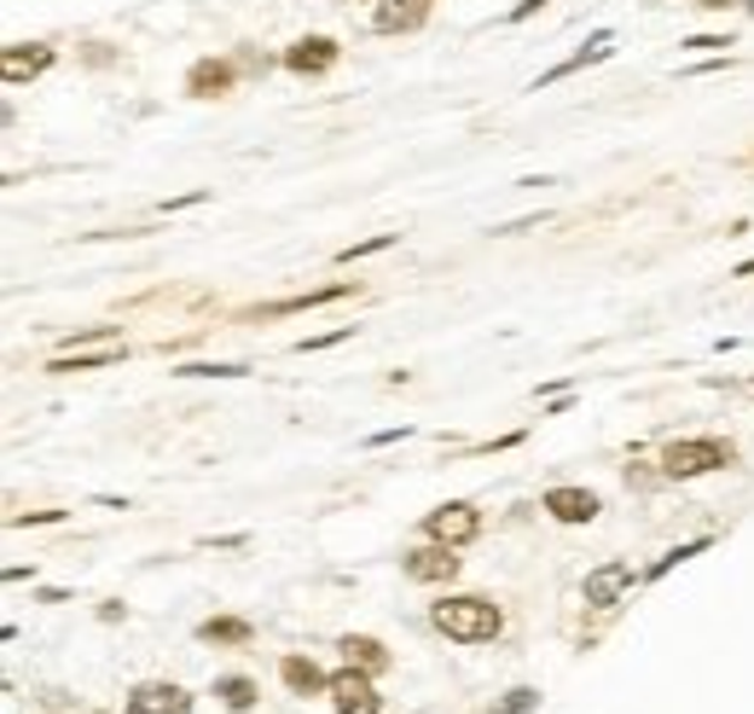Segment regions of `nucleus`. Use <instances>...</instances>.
<instances>
[{"label":"nucleus","instance_id":"f257e3e1","mask_svg":"<svg viewBox=\"0 0 754 714\" xmlns=\"http://www.w3.org/2000/svg\"><path fill=\"white\" fill-rule=\"evenodd\" d=\"M430 622L448 633V640H459V645H487V640H500V627H505L500 604H493V599H476V593L441 599V604L430 610Z\"/></svg>","mask_w":754,"mask_h":714},{"label":"nucleus","instance_id":"f03ea898","mask_svg":"<svg viewBox=\"0 0 754 714\" xmlns=\"http://www.w3.org/2000/svg\"><path fill=\"white\" fill-rule=\"evenodd\" d=\"M737 459L732 442H720V436H691V442H667L662 447V471L667 476H708V471H725Z\"/></svg>","mask_w":754,"mask_h":714},{"label":"nucleus","instance_id":"7ed1b4c3","mask_svg":"<svg viewBox=\"0 0 754 714\" xmlns=\"http://www.w3.org/2000/svg\"><path fill=\"white\" fill-rule=\"evenodd\" d=\"M424 534L441 546H464V541H476L482 534V512L471 500H448V505H435V512L424 517Z\"/></svg>","mask_w":754,"mask_h":714},{"label":"nucleus","instance_id":"20e7f679","mask_svg":"<svg viewBox=\"0 0 754 714\" xmlns=\"http://www.w3.org/2000/svg\"><path fill=\"white\" fill-rule=\"evenodd\" d=\"M336 714H383V697H378V685L366 668H343V674H331V692Z\"/></svg>","mask_w":754,"mask_h":714},{"label":"nucleus","instance_id":"39448f33","mask_svg":"<svg viewBox=\"0 0 754 714\" xmlns=\"http://www.w3.org/2000/svg\"><path fill=\"white\" fill-rule=\"evenodd\" d=\"M128 714H192V692L174 680H145L128 692Z\"/></svg>","mask_w":754,"mask_h":714},{"label":"nucleus","instance_id":"423d86ee","mask_svg":"<svg viewBox=\"0 0 754 714\" xmlns=\"http://www.w3.org/2000/svg\"><path fill=\"white\" fill-rule=\"evenodd\" d=\"M633 586V564L627 557H610V564H597V570H586V604L592 610H610V604H621V593Z\"/></svg>","mask_w":754,"mask_h":714},{"label":"nucleus","instance_id":"0eeeda50","mask_svg":"<svg viewBox=\"0 0 754 714\" xmlns=\"http://www.w3.org/2000/svg\"><path fill=\"white\" fill-rule=\"evenodd\" d=\"M459 546H441V541H430V546H412L401 564H406V575L412 581H453L459 575V557H453Z\"/></svg>","mask_w":754,"mask_h":714},{"label":"nucleus","instance_id":"6e6552de","mask_svg":"<svg viewBox=\"0 0 754 714\" xmlns=\"http://www.w3.org/2000/svg\"><path fill=\"white\" fill-rule=\"evenodd\" d=\"M424 18H430V0H378V7H372V30L401 36V30H419Z\"/></svg>","mask_w":754,"mask_h":714},{"label":"nucleus","instance_id":"1a4fd4ad","mask_svg":"<svg viewBox=\"0 0 754 714\" xmlns=\"http://www.w3.org/2000/svg\"><path fill=\"white\" fill-rule=\"evenodd\" d=\"M540 505H545V512H552L557 523H592L597 512H604L592 489H552V494H545Z\"/></svg>","mask_w":754,"mask_h":714},{"label":"nucleus","instance_id":"9d476101","mask_svg":"<svg viewBox=\"0 0 754 714\" xmlns=\"http://www.w3.org/2000/svg\"><path fill=\"white\" fill-rule=\"evenodd\" d=\"M279 680H284V692H291V697H320V692H331V680L314 668V656H284V662H279Z\"/></svg>","mask_w":754,"mask_h":714},{"label":"nucleus","instance_id":"9b49d317","mask_svg":"<svg viewBox=\"0 0 754 714\" xmlns=\"http://www.w3.org/2000/svg\"><path fill=\"white\" fill-rule=\"evenodd\" d=\"M284 64H291L296 76H325V70L336 64V41H325V36H308V41H296L291 53H284Z\"/></svg>","mask_w":754,"mask_h":714},{"label":"nucleus","instance_id":"f8f14e48","mask_svg":"<svg viewBox=\"0 0 754 714\" xmlns=\"http://www.w3.org/2000/svg\"><path fill=\"white\" fill-rule=\"evenodd\" d=\"M349 291H354V279H336V285L302 291V296H279V302H268L262 314H302V309H320V302H336V296H349Z\"/></svg>","mask_w":754,"mask_h":714},{"label":"nucleus","instance_id":"ddd939ff","mask_svg":"<svg viewBox=\"0 0 754 714\" xmlns=\"http://www.w3.org/2000/svg\"><path fill=\"white\" fill-rule=\"evenodd\" d=\"M336 651H343L349 668H366V674H383V668H389V651H383L378 640H366V633H349Z\"/></svg>","mask_w":754,"mask_h":714},{"label":"nucleus","instance_id":"4468645a","mask_svg":"<svg viewBox=\"0 0 754 714\" xmlns=\"http://www.w3.org/2000/svg\"><path fill=\"white\" fill-rule=\"evenodd\" d=\"M47 64H53V47H7V59H0V70H7V82H30V76H41Z\"/></svg>","mask_w":754,"mask_h":714},{"label":"nucleus","instance_id":"2eb2a0df","mask_svg":"<svg viewBox=\"0 0 754 714\" xmlns=\"http://www.w3.org/2000/svg\"><path fill=\"white\" fill-rule=\"evenodd\" d=\"M250 622L244 616H210V622H198V640L203 645H250Z\"/></svg>","mask_w":754,"mask_h":714},{"label":"nucleus","instance_id":"dca6fc26","mask_svg":"<svg viewBox=\"0 0 754 714\" xmlns=\"http://www.w3.org/2000/svg\"><path fill=\"white\" fill-rule=\"evenodd\" d=\"M187 88H192L198 99H215V93H227V88H232V64H215V59H203V64H192V76H187Z\"/></svg>","mask_w":754,"mask_h":714},{"label":"nucleus","instance_id":"f3484780","mask_svg":"<svg viewBox=\"0 0 754 714\" xmlns=\"http://www.w3.org/2000/svg\"><path fill=\"white\" fill-rule=\"evenodd\" d=\"M215 697L232 708V714H244V708H255V680H244V674H227V680H215Z\"/></svg>","mask_w":754,"mask_h":714},{"label":"nucleus","instance_id":"a211bd4d","mask_svg":"<svg viewBox=\"0 0 754 714\" xmlns=\"http://www.w3.org/2000/svg\"><path fill=\"white\" fill-rule=\"evenodd\" d=\"M696 552H708V534H702V541H685V546H673L667 557H656V564H650V581H662L673 564H685V557H696Z\"/></svg>","mask_w":754,"mask_h":714},{"label":"nucleus","instance_id":"6ab92c4d","mask_svg":"<svg viewBox=\"0 0 754 714\" xmlns=\"http://www.w3.org/2000/svg\"><path fill=\"white\" fill-rule=\"evenodd\" d=\"M395 244V233H378V239H366V244H349L343 250V262H360V257H378V250H389Z\"/></svg>","mask_w":754,"mask_h":714},{"label":"nucleus","instance_id":"aec40b11","mask_svg":"<svg viewBox=\"0 0 754 714\" xmlns=\"http://www.w3.org/2000/svg\"><path fill=\"white\" fill-rule=\"evenodd\" d=\"M540 703V692H529V685H516V692L500 703V708H493V714H523V708H534Z\"/></svg>","mask_w":754,"mask_h":714},{"label":"nucleus","instance_id":"412c9836","mask_svg":"<svg viewBox=\"0 0 754 714\" xmlns=\"http://www.w3.org/2000/svg\"><path fill=\"white\" fill-rule=\"evenodd\" d=\"M180 378H244V366H180Z\"/></svg>","mask_w":754,"mask_h":714},{"label":"nucleus","instance_id":"4be33fe9","mask_svg":"<svg viewBox=\"0 0 754 714\" xmlns=\"http://www.w3.org/2000/svg\"><path fill=\"white\" fill-rule=\"evenodd\" d=\"M685 47L691 53H720V47H732V36H691Z\"/></svg>","mask_w":754,"mask_h":714},{"label":"nucleus","instance_id":"5701e85b","mask_svg":"<svg viewBox=\"0 0 754 714\" xmlns=\"http://www.w3.org/2000/svg\"><path fill=\"white\" fill-rule=\"evenodd\" d=\"M343 338H349V325H343V331H325V338H302L296 349L308 354V349H331V343H343Z\"/></svg>","mask_w":754,"mask_h":714},{"label":"nucleus","instance_id":"b1692460","mask_svg":"<svg viewBox=\"0 0 754 714\" xmlns=\"http://www.w3.org/2000/svg\"><path fill=\"white\" fill-rule=\"evenodd\" d=\"M545 7V0H516V7H511V23H523V18H534Z\"/></svg>","mask_w":754,"mask_h":714}]
</instances>
